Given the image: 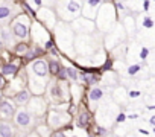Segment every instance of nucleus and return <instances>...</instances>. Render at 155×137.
<instances>
[{
	"label": "nucleus",
	"mask_w": 155,
	"mask_h": 137,
	"mask_svg": "<svg viewBox=\"0 0 155 137\" xmlns=\"http://www.w3.org/2000/svg\"><path fill=\"white\" fill-rule=\"evenodd\" d=\"M25 73H26V87L31 90V93L44 95L47 82L50 81L47 59L40 56L32 61H28V65L25 67Z\"/></svg>",
	"instance_id": "f257e3e1"
},
{
	"label": "nucleus",
	"mask_w": 155,
	"mask_h": 137,
	"mask_svg": "<svg viewBox=\"0 0 155 137\" xmlns=\"http://www.w3.org/2000/svg\"><path fill=\"white\" fill-rule=\"evenodd\" d=\"M55 34V46L56 49L64 53L65 56H74V49H73V40H74V32L70 28V25L67 22H61L58 20V23L55 25L53 31Z\"/></svg>",
	"instance_id": "f03ea898"
},
{
	"label": "nucleus",
	"mask_w": 155,
	"mask_h": 137,
	"mask_svg": "<svg viewBox=\"0 0 155 137\" xmlns=\"http://www.w3.org/2000/svg\"><path fill=\"white\" fill-rule=\"evenodd\" d=\"M117 11L114 8V3L111 2H102L96 15H94V26H96V31L101 32V34H107L117 22H119V17H117Z\"/></svg>",
	"instance_id": "7ed1b4c3"
},
{
	"label": "nucleus",
	"mask_w": 155,
	"mask_h": 137,
	"mask_svg": "<svg viewBox=\"0 0 155 137\" xmlns=\"http://www.w3.org/2000/svg\"><path fill=\"white\" fill-rule=\"evenodd\" d=\"M44 98L49 104H59V102H68L70 101V82L61 81L56 78H50L47 82Z\"/></svg>",
	"instance_id": "20e7f679"
},
{
	"label": "nucleus",
	"mask_w": 155,
	"mask_h": 137,
	"mask_svg": "<svg viewBox=\"0 0 155 137\" xmlns=\"http://www.w3.org/2000/svg\"><path fill=\"white\" fill-rule=\"evenodd\" d=\"M73 49H74V55L88 56V55H93V53L102 50V44L96 38L94 32H91V34H74Z\"/></svg>",
	"instance_id": "39448f33"
},
{
	"label": "nucleus",
	"mask_w": 155,
	"mask_h": 137,
	"mask_svg": "<svg viewBox=\"0 0 155 137\" xmlns=\"http://www.w3.org/2000/svg\"><path fill=\"white\" fill-rule=\"evenodd\" d=\"M82 3H84V0H56L53 11L58 20L70 23L71 20L81 15Z\"/></svg>",
	"instance_id": "423d86ee"
},
{
	"label": "nucleus",
	"mask_w": 155,
	"mask_h": 137,
	"mask_svg": "<svg viewBox=\"0 0 155 137\" xmlns=\"http://www.w3.org/2000/svg\"><path fill=\"white\" fill-rule=\"evenodd\" d=\"M44 120H46V125L49 128L59 129V128H67L71 123L73 116L67 110H59V108L49 107V110L44 116Z\"/></svg>",
	"instance_id": "0eeeda50"
},
{
	"label": "nucleus",
	"mask_w": 155,
	"mask_h": 137,
	"mask_svg": "<svg viewBox=\"0 0 155 137\" xmlns=\"http://www.w3.org/2000/svg\"><path fill=\"white\" fill-rule=\"evenodd\" d=\"M31 22L32 18L26 12H20L14 15L9 20V29L12 31L14 37L17 40H25L29 41V29H31Z\"/></svg>",
	"instance_id": "6e6552de"
},
{
	"label": "nucleus",
	"mask_w": 155,
	"mask_h": 137,
	"mask_svg": "<svg viewBox=\"0 0 155 137\" xmlns=\"http://www.w3.org/2000/svg\"><path fill=\"white\" fill-rule=\"evenodd\" d=\"M126 38H128V35H126V32H125L122 23L117 22V23H116V25L107 32L105 38L102 40V41H104V47H105L107 50H111V49L116 47L117 44L126 41Z\"/></svg>",
	"instance_id": "1a4fd4ad"
},
{
	"label": "nucleus",
	"mask_w": 155,
	"mask_h": 137,
	"mask_svg": "<svg viewBox=\"0 0 155 137\" xmlns=\"http://www.w3.org/2000/svg\"><path fill=\"white\" fill-rule=\"evenodd\" d=\"M26 110L35 119H43L49 110V102L44 98V95H32L29 102L26 104Z\"/></svg>",
	"instance_id": "9d476101"
},
{
	"label": "nucleus",
	"mask_w": 155,
	"mask_h": 137,
	"mask_svg": "<svg viewBox=\"0 0 155 137\" xmlns=\"http://www.w3.org/2000/svg\"><path fill=\"white\" fill-rule=\"evenodd\" d=\"M52 38V31H49L46 26H43L37 18H32L31 29H29V40L35 44H44L47 40Z\"/></svg>",
	"instance_id": "9b49d317"
},
{
	"label": "nucleus",
	"mask_w": 155,
	"mask_h": 137,
	"mask_svg": "<svg viewBox=\"0 0 155 137\" xmlns=\"http://www.w3.org/2000/svg\"><path fill=\"white\" fill-rule=\"evenodd\" d=\"M34 18H37V20H38L43 26H46L49 31H53L55 25L58 23V17H56L53 8H50V6H46V8L40 6V8H37Z\"/></svg>",
	"instance_id": "f8f14e48"
},
{
	"label": "nucleus",
	"mask_w": 155,
	"mask_h": 137,
	"mask_svg": "<svg viewBox=\"0 0 155 137\" xmlns=\"http://www.w3.org/2000/svg\"><path fill=\"white\" fill-rule=\"evenodd\" d=\"M11 120H14V126H17L20 129H29L34 126L35 117L26 110V107H17Z\"/></svg>",
	"instance_id": "ddd939ff"
},
{
	"label": "nucleus",
	"mask_w": 155,
	"mask_h": 137,
	"mask_svg": "<svg viewBox=\"0 0 155 137\" xmlns=\"http://www.w3.org/2000/svg\"><path fill=\"white\" fill-rule=\"evenodd\" d=\"M68 25H70V28L73 29L74 34H91V32H96L94 20L87 18V17H82V15L76 17Z\"/></svg>",
	"instance_id": "4468645a"
},
{
	"label": "nucleus",
	"mask_w": 155,
	"mask_h": 137,
	"mask_svg": "<svg viewBox=\"0 0 155 137\" xmlns=\"http://www.w3.org/2000/svg\"><path fill=\"white\" fill-rule=\"evenodd\" d=\"M76 119H74V123H76V128H82V129H87L90 122H91V111L87 105L84 104H79L76 107Z\"/></svg>",
	"instance_id": "2eb2a0df"
},
{
	"label": "nucleus",
	"mask_w": 155,
	"mask_h": 137,
	"mask_svg": "<svg viewBox=\"0 0 155 137\" xmlns=\"http://www.w3.org/2000/svg\"><path fill=\"white\" fill-rule=\"evenodd\" d=\"M20 68H21V61L17 56L15 59H9L6 62L0 64V73H2L6 79H11L20 72Z\"/></svg>",
	"instance_id": "dca6fc26"
},
{
	"label": "nucleus",
	"mask_w": 155,
	"mask_h": 137,
	"mask_svg": "<svg viewBox=\"0 0 155 137\" xmlns=\"http://www.w3.org/2000/svg\"><path fill=\"white\" fill-rule=\"evenodd\" d=\"M105 98V89L104 87H99L97 84L96 85H91L87 92V101L90 104V111H94L97 108V104Z\"/></svg>",
	"instance_id": "f3484780"
},
{
	"label": "nucleus",
	"mask_w": 155,
	"mask_h": 137,
	"mask_svg": "<svg viewBox=\"0 0 155 137\" xmlns=\"http://www.w3.org/2000/svg\"><path fill=\"white\" fill-rule=\"evenodd\" d=\"M78 81L84 85H87V87H91V85H96L101 81V75L96 70H93V68H82V70H79Z\"/></svg>",
	"instance_id": "a211bd4d"
},
{
	"label": "nucleus",
	"mask_w": 155,
	"mask_h": 137,
	"mask_svg": "<svg viewBox=\"0 0 155 137\" xmlns=\"http://www.w3.org/2000/svg\"><path fill=\"white\" fill-rule=\"evenodd\" d=\"M15 108L17 105L12 102L11 98L5 96L3 101L0 102V119H5V120H11L14 113H15Z\"/></svg>",
	"instance_id": "6ab92c4d"
},
{
	"label": "nucleus",
	"mask_w": 155,
	"mask_h": 137,
	"mask_svg": "<svg viewBox=\"0 0 155 137\" xmlns=\"http://www.w3.org/2000/svg\"><path fill=\"white\" fill-rule=\"evenodd\" d=\"M102 2H104V0H84L82 9H81V15L94 20V15H96V12H97V9H99Z\"/></svg>",
	"instance_id": "aec40b11"
},
{
	"label": "nucleus",
	"mask_w": 155,
	"mask_h": 137,
	"mask_svg": "<svg viewBox=\"0 0 155 137\" xmlns=\"http://www.w3.org/2000/svg\"><path fill=\"white\" fill-rule=\"evenodd\" d=\"M31 96H32L31 90H29L28 87H23V89L17 90V92H15L12 96H9V98L12 99V102H14L17 107H26V104L29 102Z\"/></svg>",
	"instance_id": "412c9836"
},
{
	"label": "nucleus",
	"mask_w": 155,
	"mask_h": 137,
	"mask_svg": "<svg viewBox=\"0 0 155 137\" xmlns=\"http://www.w3.org/2000/svg\"><path fill=\"white\" fill-rule=\"evenodd\" d=\"M44 55H47V52L44 50V47H43L41 44L31 43V46H29V49H28V52L25 53L23 58H25L26 61H32V59L40 58V56H44Z\"/></svg>",
	"instance_id": "4be33fe9"
},
{
	"label": "nucleus",
	"mask_w": 155,
	"mask_h": 137,
	"mask_svg": "<svg viewBox=\"0 0 155 137\" xmlns=\"http://www.w3.org/2000/svg\"><path fill=\"white\" fill-rule=\"evenodd\" d=\"M0 38H2V41H3V44H5V49H6V47L14 46V44L18 41V40L14 37L12 31L9 29V26H3V28H0Z\"/></svg>",
	"instance_id": "5701e85b"
},
{
	"label": "nucleus",
	"mask_w": 155,
	"mask_h": 137,
	"mask_svg": "<svg viewBox=\"0 0 155 137\" xmlns=\"http://www.w3.org/2000/svg\"><path fill=\"white\" fill-rule=\"evenodd\" d=\"M122 26H123V29H125V32H126V35H128L129 38L135 35V32H137V25H135V18H134L131 14L125 15V18L122 20Z\"/></svg>",
	"instance_id": "b1692460"
},
{
	"label": "nucleus",
	"mask_w": 155,
	"mask_h": 137,
	"mask_svg": "<svg viewBox=\"0 0 155 137\" xmlns=\"http://www.w3.org/2000/svg\"><path fill=\"white\" fill-rule=\"evenodd\" d=\"M14 17V6L11 3H2L0 5V23H9V20Z\"/></svg>",
	"instance_id": "393cba45"
},
{
	"label": "nucleus",
	"mask_w": 155,
	"mask_h": 137,
	"mask_svg": "<svg viewBox=\"0 0 155 137\" xmlns=\"http://www.w3.org/2000/svg\"><path fill=\"white\" fill-rule=\"evenodd\" d=\"M15 126L12 125L11 120L0 119V137H11L15 134Z\"/></svg>",
	"instance_id": "a878e982"
},
{
	"label": "nucleus",
	"mask_w": 155,
	"mask_h": 137,
	"mask_svg": "<svg viewBox=\"0 0 155 137\" xmlns=\"http://www.w3.org/2000/svg\"><path fill=\"white\" fill-rule=\"evenodd\" d=\"M29 46H31V43H28V41H25V40H18V41L12 46L14 55H15V56H18V58H23V56H25V53L28 52Z\"/></svg>",
	"instance_id": "bb28decb"
},
{
	"label": "nucleus",
	"mask_w": 155,
	"mask_h": 137,
	"mask_svg": "<svg viewBox=\"0 0 155 137\" xmlns=\"http://www.w3.org/2000/svg\"><path fill=\"white\" fill-rule=\"evenodd\" d=\"M47 59V68H49V75L50 78H55L58 70H59V65H61V61L58 58H46Z\"/></svg>",
	"instance_id": "cd10ccee"
},
{
	"label": "nucleus",
	"mask_w": 155,
	"mask_h": 137,
	"mask_svg": "<svg viewBox=\"0 0 155 137\" xmlns=\"http://www.w3.org/2000/svg\"><path fill=\"white\" fill-rule=\"evenodd\" d=\"M141 18H140V25L138 23H135L137 25V31L141 28V29H147V31H150L152 28H153V20H152V17L150 15H147V14H144V15H140Z\"/></svg>",
	"instance_id": "c85d7f7f"
},
{
	"label": "nucleus",
	"mask_w": 155,
	"mask_h": 137,
	"mask_svg": "<svg viewBox=\"0 0 155 137\" xmlns=\"http://www.w3.org/2000/svg\"><path fill=\"white\" fill-rule=\"evenodd\" d=\"M113 98H114V101H116L117 104H125L126 99H128V93H126V90H125L123 87H119V89L114 90Z\"/></svg>",
	"instance_id": "c756f323"
},
{
	"label": "nucleus",
	"mask_w": 155,
	"mask_h": 137,
	"mask_svg": "<svg viewBox=\"0 0 155 137\" xmlns=\"http://www.w3.org/2000/svg\"><path fill=\"white\" fill-rule=\"evenodd\" d=\"M65 75H67V81H68V82H74V81H78L79 70L70 64V65H65Z\"/></svg>",
	"instance_id": "7c9ffc66"
},
{
	"label": "nucleus",
	"mask_w": 155,
	"mask_h": 137,
	"mask_svg": "<svg viewBox=\"0 0 155 137\" xmlns=\"http://www.w3.org/2000/svg\"><path fill=\"white\" fill-rule=\"evenodd\" d=\"M141 67H143L141 62H132V64H129L126 67V75L128 76H137L141 72Z\"/></svg>",
	"instance_id": "2f4dec72"
},
{
	"label": "nucleus",
	"mask_w": 155,
	"mask_h": 137,
	"mask_svg": "<svg viewBox=\"0 0 155 137\" xmlns=\"http://www.w3.org/2000/svg\"><path fill=\"white\" fill-rule=\"evenodd\" d=\"M149 53H150V49H149L147 46H141V47L138 49V59H140V61H146L147 56H149Z\"/></svg>",
	"instance_id": "473e14b6"
},
{
	"label": "nucleus",
	"mask_w": 155,
	"mask_h": 137,
	"mask_svg": "<svg viewBox=\"0 0 155 137\" xmlns=\"http://www.w3.org/2000/svg\"><path fill=\"white\" fill-rule=\"evenodd\" d=\"M94 134H96V135H108V134H110V131H108V129H107V126H104V125H96Z\"/></svg>",
	"instance_id": "72a5a7b5"
},
{
	"label": "nucleus",
	"mask_w": 155,
	"mask_h": 137,
	"mask_svg": "<svg viewBox=\"0 0 155 137\" xmlns=\"http://www.w3.org/2000/svg\"><path fill=\"white\" fill-rule=\"evenodd\" d=\"M125 120H126V113H123V111H117L116 116H114V122H116V123H123Z\"/></svg>",
	"instance_id": "f704fd0d"
},
{
	"label": "nucleus",
	"mask_w": 155,
	"mask_h": 137,
	"mask_svg": "<svg viewBox=\"0 0 155 137\" xmlns=\"http://www.w3.org/2000/svg\"><path fill=\"white\" fill-rule=\"evenodd\" d=\"M126 93H128V98H140L141 96V92H138V90H126Z\"/></svg>",
	"instance_id": "c9c22d12"
},
{
	"label": "nucleus",
	"mask_w": 155,
	"mask_h": 137,
	"mask_svg": "<svg viewBox=\"0 0 155 137\" xmlns=\"http://www.w3.org/2000/svg\"><path fill=\"white\" fill-rule=\"evenodd\" d=\"M5 85H6V78H5L2 73H0V90H3Z\"/></svg>",
	"instance_id": "e433bc0d"
},
{
	"label": "nucleus",
	"mask_w": 155,
	"mask_h": 137,
	"mask_svg": "<svg viewBox=\"0 0 155 137\" xmlns=\"http://www.w3.org/2000/svg\"><path fill=\"white\" fill-rule=\"evenodd\" d=\"M138 117H140L138 113H128V114H126V119H129V120H131V119H138Z\"/></svg>",
	"instance_id": "4c0bfd02"
},
{
	"label": "nucleus",
	"mask_w": 155,
	"mask_h": 137,
	"mask_svg": "<svg viewBox=\"0 0 155 137\" xmlns=\"http://www.w3.org/2000/svg\"><path fill=\"white\" fill-rule=\"evenodd\" d=\"M149 5H150L149 0H143V11H144V12L149 11Z\"/></svg>",
	"instance_id": "58836bf2"
},
{
	"label": "nucleus",
	"mask_w": 155,
	"mask_h": 137,
	"mask_svg": "<svg viewBox=\"0 0 155 137\" xmlns=\"http://www.w3.org/2000/svg\"><path fill=\"white\" fill-rule=\"evenodd\" d=\"M149 123H150L152 126H155V114H152V116L149 117Z\"/></svg>",
	"instance_id": "ea45409f"
},
{
	"label": "nucleus",
	"mask_w": 155,
	"mask_h": 137,
	"mask_svg": "<svg viewBox=\"0 0 155 137\" xmlns=\"http://www.w3.org/2000/svg\"><path fill=\"white\" fill-rule=\"evenodd\" d=\"M34 3L37 8H40V6H43V0H34Z\"/></svg>",
	"instance_id": "a19ab883"
},
{
	"label": "nucleus",
	"mask_w": 155,
	"mask_h": 137,
	"mask_svg": "<svg viewBox=\"0 0 155 137\" xmlns=\"http://www.w3.org/2000/svg\"><path fill=\"white\" fill-rule=\"evenodd\" d=\"M3 52H5V44H3L2 38H0V53H3Z\"/></svg>",
	"instance_id": "79ce46f5"
},
{
	"label": "nucleus",
	"mask_w": 155,
	"mask_h": 137,
	"mask_svg": "<svg viewBox=\"0 0 155 137\" xmlns=\"http://www.w3.org/2000/svg\"><path fill=\"white\" fill-rule=\"evenodd\" d=\"M3 98H5V95H3V92H2V90H0V102L3 101Z\"/></svg>",
	"instance_id": "37998d69"
},
{
	"label": "nucleus",
	"mask_w": 155,
	"mask_h": 137,
	"mask_svg": "<svg viewBox=\"0 0 155 137\" xmlns=\"http://www.w3.org/2000/svg\"><path fill=\"white\" fill-rule=\"evenodd\" d=\"M141 2H143V0H141Z\"/></svg>",
	"instance_id": "c03bdc74"
}]
</instances>
